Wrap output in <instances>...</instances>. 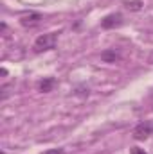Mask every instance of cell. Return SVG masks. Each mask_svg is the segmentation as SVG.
<instances>
[{
    "mask_svg": "<svg viewBox=\"0 0 153 154\" xmlns=\"http://www.w3.org/2000/svg\"><path fill=\"white\" fill-rule=\"evenodd\" d=\"M58 43V32H47V34H41L36 38L34 41V52H45V50H52Z\"/></svg>",
    "mask_w": 153,
    "mask_h": 154,
    "instance_id": "1",
    "label": "cell"
},
{
    "mask_svg": "<svg viewBox=\"0 0 153 154\" xmlns=\"http://www.w3.org/2000/svg\"><path fill=\"white\" fill-rule=\"evenodd\" d=\"M150 134H153V120L141 122V124L135 125V129H133V138H135V140H146Z\"/></svg>",
    "mask_w": 153,
    "mask_h": 154,
    "instance_id": "2",
    "label": "cell"
},
{
    "mask_svg": "<svg viewBox=\"0 0 153 154\" xmlns=\"http://www.w3.org/2000/svg\"><path fill=\"white\" fill-rule=\"evenodd\" d=\"M122 23V14L121 13H112V14H106L103 20H101V27L103 29H115Z\"/></svg>",
    "mask_w": 153,
    "mask_h": 154,
    "instance_id": "3",
    "label": "cell"
},
{
    "mask_svg": "<svg viewBox=\"0 0 153 154\" xmlns=\"http://www.w3.org/2000/svg\"><path fill=\"white\" fill-rule=\"evenodd\" d=\"M40 22H41V14H40V13H29V14H24V16L20 18V23H22L25 29L36 27V25H40Z\"/></svg>",
    "mask_w": 153,
    "mask_h": 154,
    "instance_id": "4",
    "label": "cell"
},
{
    "mask_svg": "<svg viewBox=\"0 0 153 154\" xmlns=\"http://www.w3.org/2000/svg\"><path fill=\"white\" fill-rule=\"evenodd\" d=\"M101 59H103L105 63H115V61L121 59V54H119V50H115V48H108V50L101 52Z\"/></svg>",
    "mask_w": 153,
    "mask_h": 154,
    "instance_id": "5",
    "label": "cell"
},
{
    "mask_svg": "<svg viewBox=\"0 0 153 154\" xmlns=\"http://www.w3.org/2000/svg\"><path fill=\"white\" fill-rule=\"evenodd\" d=\"M56 86V79L54 77H45V79H41L38 84L40 91H43V93H49V91H52V88Z\"/></svg>",
    "mask_w": 153,
    "mask_h": 154,
    "instance_id": "6",
    "label": "cell"
},
{
    "mask_svg": "<svg viewBox=\"0 0 153 154\" xmlns=\"http://www.w3.org/2000/svg\"><path fill=\"white\" fill-rule=\"evenodd\" d=\"M124 5H126V9H130V11H141L144 4H142L141 0H132V2L128 0V2H124Z\"/></svg>",
    "mask_w": 153,
    "mask_h": 154,
    "instance_id": "7",
    "label": "cell"
},
{
    "mask_svg": "<svg viewBox=\"0 0 153 154\" xmlns=\"http://www.w3.org/2000/svg\"><path fill=\"white\" fill-rule=\"evenodd\" d=\"M41 154H63V149H49V151H45Z\"/></svg>",
    "mask_w": 153,
    "mask_h": 154,
    "instance_id": "8",
    "label": "cell"
},
{
    "mask_svg": "<svg viewBox=\"0 0 153 154\" xmlns=\"http://www.w3.org/2000/svg\"><path fill=\"white\" fill-rule=\"evenodd\" d=\"M132 154H148V152H144V151L139 149V147H132Z\"/></svg>",
    "mask_w": 153,
    "mask_h": 154,
    "instance_id": "9",
    "label": "cell"
}]
</instances>
